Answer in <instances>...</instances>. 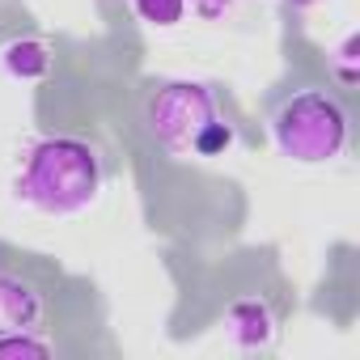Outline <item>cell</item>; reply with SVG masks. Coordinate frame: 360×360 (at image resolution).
<instances>
[{
    "label": "cell",
    "instance_id": "1",
    "mask_svg": "<svg viewBox=\"0 0 360 360\" xmlns=\"http://www.w3.org/2000/svg\"><path fill=\"white\" fill-rule=\"evenodd\" d=\"M106 174L110 165L102 144L85 136H43L30 144L13 191L43 217H81L102 200Z\"/></svg>",
    "mask_w": 360,
    "mask_h": 360
},
{
    "label": "cell",
    "instance_id": "2",
    "mask_svg": "<svg viewBox=\"0 0 360 360\" xmlns=\"http://www.w3.org/2000/svg\"><path fill=\"white\" fill-rule=\"evenodd\" d=\"M271 144L280 157L297 165H326L347 153V110L330 89H297L276 102L271 119Z\"/></svg>",
    "mask_w": 360,
    "mask_h": 360
},
{
    "label": "cell",
    "instance_id": "3",
    "mask_svg": "<svg viewBox=\"0 0 360 360\" xmlns=\"http://www.w3.org/2000/svg\"><path fill=\"white\" fill-rule=\"evenodd\" d=\"M217 115H225L217 89L204 85V81H187V77L153 81V85L144 89V102H140L144 136H148L161 153H169V157H191L200 131H204Z\"/></svg>",
    "mask_w": 360,
    "mask_h": 360
},
{
    "label": "cell",
    "instance_id": "4",
    "mask_svg": "<svg viewBox=\"0 0 360 360\" xmlns=\"http://www.w3.org/2000/svg\"><path fill=\"white\" fill-rule=\"evenodd\" d=\"M221 326H225V339H229L238 352H267V347L280 339V314H276V305H271L267 297H259V292H246V297L229 301Z\"/></svg>",
    "mask_w": 360,
    "mask_h": 360
},
{
    "label": "cell",
    "instance_id": "5",
    "mask_svg": "<svg viewBox=\"0 0 360 360\" xmlns=\"http://www.w3.org/2000/svg\"><path fill=\"white\" fill-rule=\"evenodd\" d=\"M43 314H47V301H43V288L22 276V271H0V335L9 330H39L43 326Z\"/></svg>",
    "mask_w": 360,
    "mask_h": 360
},
{
    "label": "cell",
    "instance_id": "6",
    "mask_svg": "<svg viewBox=\"0 0 360 360\" xmlns=\"http://www.w3.org/2000/svg\"><path fill=\"white\" fill-rule=\"evenodd\" d=\"M51 64H56L51 47L43 39H30V34L0 47V68L13 81H43V77H51Z\"/></svg>",
    "mask_w": 360,
    "mask_h": 360
},
{
    "label": "cell",
    "instance_id": "7",
    "mask_svg": "<svg viewBox=\"0 0 360 360\" xmlns=\"http://www.w3.org/2000/svg\"><path fill=\"white\" fill-rule=\"evenodd\" d=\"M233 144H238V123H233L229 115H217V119L200 131V140H195V153H191V157L212 161V157H225Z\"/></svg>",
    "mask_w": 360,
    "mask_h": 360
},
{
    "label": "cell",
    "instance_id": "8",
    "mask_svg": "<svg viewBox=\"0 0 360 360\" xmlns=\"http://www.w3.org/2000/svg\"><path fill=\"white\" fill-rule=\"evenodd\" d=\"M131 13L153 30H174L187 18V0H131Z\"/></svg>",
    "mask_w": 360,
    "mask_h": 360
},
{
    "label": "cell",
    "instance_id": "9",
    "mask_svg": "<svg viewBox=\"0 0 360 360\" xmlns=\"http://www.w3.org/2000/svg\"><path fill=\"white\" fill-rule=\"evenodd\" d=\"M330 77H335L339 89H352V85L360 81V34H347V39L335 47V56H330Z\"/></svg>",
    "mask_w": 360,
    "mask_h": 360
},
{
    "label": "cell",
    "instance_id": "10",
    "mask_svg": "<svg viewBox=\"0 0 360 360\" xmlns=\"http://www.w3.org/2000/svg\"><path fill=\"white\" fill-rule=\"evenodd\" d=\"M0 356H51V343L39 330H9L0 335Z\"/></svg>",
    "mask_w": 360,
    "mask_h": 360
},
{
    "label": "cell",
    "instance_id": "11",
    "mask_svg": "<svg viewBox=\"0 0 360 360\" xmlns=\"http://www.w3.org/2000/svg\"><path fill=\"white\" fill-rule=\"evenodd\" d=\"M233 5L238 0H187V9L195 18H204V22H221L225 13H233Z\"/></svg>",
    "mask_w": 360,
    "mask_h": 360
},
{
    "label": "cell",
    "instance_id": "12",
    "mask_svg": "<svg viewBox=\"0 0 360 360\" xmlns=\"http://www.w3.org/2000/svg\"><path fill=\"white\" fill-rule=\"evenodd\" d=\"M284 9H292V13H309V9H318L322 0H280Z\"/></svg>",
    "mask_w": 360,
    "mask_h": 360
}]
</instances>
